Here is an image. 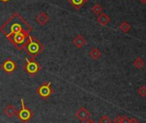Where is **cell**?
Returning a JSON list of instances; mask_svg holds the SVG:
<instances>
[{
	"instance_id": "17",
	"label": "cell",
	"mask_w": 146,
	"mask_h": 123,
	"mask_svg": "<svg viewBox=\"0 0 146 123\" xmlns=\"http://www.w3.org/2000/svg\"><path fill=\"white\" fill-rule=\"evenodd\" d=\"M137 92H138L139 96H141V97H146V86H142L141 87H139Z\"/></svg>"
},
{
	"instance_id": "20",
	"label": "cell",
	"mask_w": 146,
	"mask_h": 123,
	"mask_svg": "<svg viewBox=\"0 0 146 123\" xmlns=\"http://www.w3.org/2000/svg\"><path fill=\"white\" fill-rule=\"evenodd\" d=\"M131 119L128 116H122V121L121 123H130Z\"/></svg>"
},
{
	"instance_id": "4",
	"label": "cell",
	"mask_w": 146,
	"mask_h": 123,
	"mask_svg": "<svg viewBox=\"0 0 146 123\" xmlns=\"http://www.w3.org/2000/svg\"><path fill=\"white\" fill-rule=\"evenodd\" d=\"M29 36V33H17V34H15V35L8 38V39L15 45L17 50H21L24 48V46L28 41Z\"/></svg>"
},
{
	"instance_id": "8",
	"label": "cell",
	"mask_w": 146,
	"mask_h": 123,
	"mask_svg": "<svg viewBox=\"0 0 146 123\" xmlns=\"http://www.w3.org/2000/svg\"><path fill=\"white\" fill-rule=\"evenodd\" d=\"M91 116V113L85 108V107H81L76 113V117L82 122L87 121Z\"/></svg>"
},
{
	"instance_id": "11",
	"label": "cell",
	"mask_w": 146,
	"mask_h": 123,
	"mask_svg": "<svg viewBox=\"0 0 146 123\" xmlns=\"http://www.w3.org/2000/svg\"><path fill=\"white\" fill-rule=\"evenodd\" d=\"M68 2L75 10H78L88 2V0H68Z\"/></svg>"
},
{
	"instance_id": "22",
	"label": "cell",
	"mask_w": 146,
	"mask_h": 123,
	"mask_svg": "<svg viewBox=\"0 0 146 123\" xmlns=\"http://www.w3.org/2000/svg\"><path fill=\"white\" fill-rule=\"evenodd\" d=\"M130 123H139V121L136 118H131V120H130Z\"/></svg>"
},
{
	"instance_id": "13",
	"label": "cell",
	"mask_w": 146,
	"mask_h": 123,
	"mask_svg": "<svg viewBox=\"0 0 146 123\" xmlns=\"http://www.w3.org/2000/svg\"><path fill=\"white\" fill-rule=\"evenodd\" d=\"M101 56H102V52L100 51L99 49H97V48H96V47L92 48L91 50L90 51V56L92 59H94V60L99 59V58L101 57Z\"/></svg>"
},
{
	"instance_id": "19",
	"label": "cell",
	"mask_w": 146,
	"mask_h": 123,
	"mask_svg": "<svg viewBox=\"0 0 146 123\" xmlns=\"http://www.w3.org/2000/svg\"><path fill=\"white\" fill-rule=\"evenodd\" d=\"M120 29L124 32V33H126V32H128V30L130 29V26L127 24V23H125V22H124L122 25H120Z\"/></svg>"
},
{
	"instance_id": "3",
	"label": "cell",
	"mask_w": 146,
	"mask_h": 123,
	"mask_svg": "<svg viewBox=\"0 0 146 123\" xmlns=\"http://www.w3.org/2000/svg\"><path fill=\"white\" fill-rule=\"evenodd\" d=\"M41 69L40 64L35 60V58L26 59V63L23 65V70L30 76L35 77Z\"/></svg>"
},
{
	"instance_id": "21",
	"label": "cell",
	"mask_w": 146,
	"mask_h": 123,
	"mask_svg": "<svg viewBox=\"0 0 146 123\" xmlns=\"http://www.w3.org/2000/svg\"><path fill=\"white\" fill-rule=\"evenodd\" d=\"M121 121H122V116L120 115L116 116V118L113 120V123H121Z\"/></svg>"
},
{
	"instance_id": "2",
	"label": "cell",
	"mask_w": 146,
	"mask_h": 123,
	"mask_svg": "<svg viewBox=\"0 0 146 123\" xmlns=\"http://www.w3.org/2000/svg\"><path fill=\"white\" fill-rule=\"evenodd\" d=\"M23 49L26 50L29 56H30L32 58H35L45 50V45L35 37L29 35Z\"/></svg>"
},
{
	"instance_id": "12",
	"label": "cell",
	"mask_w": 146,
	"mask_h": 123,
	"mask_svg": "<svg viewBox=\"0 0 146 123\" xmlns=\"http://www.w3.org/2000/svg\"><path fill=\"white\" fill-rule=\"evenodd\" d=\"M85 44H86V40L81 34L77 35L74 39H73V44H74L77 48H82Z\"/></svg>"
},
{
	"instance_id": "7",
	"label": "cell",
	"mask_w": 146,
	"mask_h": 123,
	"mask_svg": "<svg viewBox=\"0 0 146 123\" xmlns=\"http://www.w3.org/2000/svg\"><path fill=\"white\" fill-rule=\"evenodd\" d=\"M0 68H1L6 74L10 75L15 72V70L17 69V64L12 58H8L3 62V63L1 64Z\"/></svg>"
},
{
	"instance_id": "1",
	"label": "cell",
	"mask_w": 146,
	"mask_h": 123,
	"mask_svg": "<svg viewBox=\"0 0 146 123\" xmlns=\"http://www.w3.org/2000/svg\"><path fill=\"white\" fill-rule=\"evenodd\" d=\"M32 30V26L29 25L17 12H14L12 16L0 27V32L7 39L21 33H29Z\"/></svg>"
},
{
	"instance_id": "24",
	"label": "cell",
	"mask_w": 146,
	"mask_h": 123,
	"mask_svg": "<svg viewBox=\"0 0 146 123\" xmlns=\"http://www.w3.org/2000/svg\"><path fill=\"white\" fill-rule=\"evenodd\" d=\"M0 1H1L2 3H4V4H7L8 2L11 1V0H0Z\"/></svg>"
},
{
	"instance_id": "16",
	"label": "cell",
	"mask_w": 146,
	"mask_h": 123,
	"mask_svg": "<svg viewBox=\"0 0 146 123\" xmlns=\"http://www.w3.org/2000/svg\"><path fill=\"white\" fill-rule=\"evenodd\" d=\"M102 7L100 5H98V4L95 5L92 7V12L94 14H96V15H100V13L102 12Z\"/></svg>"
},
{
	"instance_id": "14",
	"label": "cell",
	"mask_w": 146,
	"mask_h": 123,
	"mask_svg": "<svg viewBox=\"0 0 146 123\" xmlns=\"http://www.w3.org/2000/svg\"><path fill=\"white\" fill-rule=\"evenodd\" d=\"M109 21H110V18L106 14H101L97 18V22L102 26H106L109 22Z\"/></svg>"
},
{
	"instance_id": "9",
	"label": "cell",
	"mask_w": 146,
	"mask_h": 123,
	"mask_svg": "<svg viewBox=\"0 0 146 123\" xmlns=\"http://www.w3.org/2000/svg\"><path fill=\"white\" fill-rule=\"evenodd\" d=\"M36 21L40 26H45L50 21V16L47 15L46 12H40L37 16H36Z\"/></svg>"
},
{
	"instance_id": "6",
	"label": "cell",
	"mask_w": 146,
	"mask_h": 123,
	"mask_svg": "<svg viewBox=\"0 0 146 123\" xmlns=\"http://www.w3.org/2000/svg\"><path fill=\"white\" fill-rule=\"evenodd\" d=\"M36 92L40 98H42L43 100H46L55 92V90L51 86L50 81H45L36 89Z\"/></svg>"
},
{
	"instance_id": "18",
	"label": "cell",
	"mask_w": 146,
	"mask_h": 123,
	"mask_svg": "<svg viewBox=\"0 0 146 123\" xmlns=\"http://www.w3.org/2000/svg\"><path fill=\"white\" fill-rule=\"evenodd\" d=\"M99 123H112V120L108 115H103L99 120Z\"/></svg>"
},
{
	"instance_id": "15",
	"label": "cell",
	"mask_w": 146,
	"mask_h": 123,
	"mask_svg": "<svg viewBox=\"0 0 146 123\" xmlns=\"http://www.w3.org/2000/svg\"><path fill=\"white\" fill-rule=\"evenodd\" d=\"M143 65H144V63H143V61L141 59V58H137L135 61H134V66L137 68V69H142L143 67Z\"/></svg>"
},
{
	"instance_id": "5",
	"label": "cell",
	"mask_w": 146,
	"mask_h": 123,
	"mask_svg": "<svg viewBox=\"0 0 146 123\" xmlns=\"http://www.w3.org/2000/svg\"><path fill=\"white\" fill-rule=\"evenodd\" d=\"M17 115L23 123H27L34 117V112L25 105L23 98H21V109L17 112Z\"/></svg>"
},
{
	"instance_id": "23",
	"label": "cell",
	"mask_w": 146,
	"mask_h": 123,
	"mask_svg": "<svg viewBox=\"0 0 146 123\" xmlns=\"http://www.w3.org/2000/svg\"><path fill=\"white\" fill-rule=\"evenodd\" d=\"M84 123H96V122H95V120H92V119H89V120H88L87 121H85Z\"/></svg>"
},
{
	"instance_id": "10",
	"label": "cell",
	"mask_w": 146,
	"mask_h": 123,
	"mask_svg": "<svg viewBox=\"0 0 146 123\" xmlns=\"http://www.w3.org/2000/svg\"><path fill=\"white\" fill-rule=\"evenodd\" d=\"M17 110L15 108V106H13L12 104H8L5 109H4V113L6 116H8L9 118H12L13 116L17 114Z\"/></svg>"
}]
</instances>
